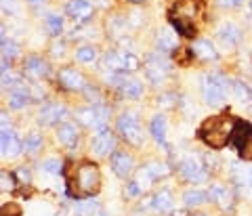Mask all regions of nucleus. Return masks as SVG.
<instances>
[{"label":"nucleus","instance_id":"obj_1","mask_svg":"<svg viewBox=\"0 0 252 216\" xmlns=\"http://www.w3.org/2000/svg\"><path fill=\"white\" fill-rule=\"evenodd\" d=\"M67 193L74 199H86L99 193L101 189V170L94 162L82 159L78 164H69L65 168Z\"/></svg>","mask_w":252,"mask_h":216},{"label":"nucleus","instance_id":"obj_2","mask_svg":"<svg viewBox=\"0 0 252 216\" xmlns=\"http://www.w3.org/2000/svg\"><path fill=\"white\" fill-rule=\"evenodd\" d=\"M235 120L229 114H220V116H212L208 120H204L198 128V137L204 145H208L210 149H223L227 145V141L233 134V126Z\"/></svg>","mask_w":252,"mask_h":216},{"label":"nucleus","instance_id":"obj_3","mask_svg":"<svg viewBox=\"0 0 252 216\" xmlns=\"http://www.w3.org/2000/svg\"><path fill=\"white\" fill-rule=\"evenodd\" d=\"M202 11V4L198 0H183L179 2L175 9L168 13V19H170V26L175 28L177 34L185 36V38H193L198 34V13Z\"/></svg>","mask_w":252,"mask_h":216},{"label":"nucleus","instance_id":"obj_4","mask_svg":"<svg viewBox=\"0 0 252 216\" xmlns=\"http://www.w3.org/2000/svg\"><path fill=\"white\" fill-rule=\"evenodd\" d=\"M118 132L122 134V139L126 143H130V145H143V128H141L139 124V118L137 114H132V111H126V114H122L120 118H118Z\"/></svg>","mask_w":252,"mask_h":216},{"label":"nucleus","instance_id":"obj_5","mask_svg":"<svg viewBox=\"0 0 252 216\" xmlns=\"http://www.w3.org/2000/svg\"><path fill=\"white\" fill-rule=\"evenodd\" d=\"M103 67L109 71H137L141 61L128 51H107L103 55Z\"/></svg>","mask_w":252,"mask_h":216},{"label":"nucleus","instance_id":"obj_6","mask_svg":"<svg viewBox=\"0 0 252 216\" xmlns=\"http://www.w3.org/2000/svg\"><path fill=\"white\" fill-rule=\"evenodd\" d=\"M227 80L220 74H210L202 78V97L208 105H220L225 101Z\"/></svg>","mask_w":252,"mask_h":216},{"label":"nucleus","instance_id":"obj_7","mask_svg":"<svg viewBox=\"0 0 252 216\" xmlns=\"http://www.w3.org/2000/svg\"><path fill=\"white\" fill-rule=\"evenodd\" d=\"M231 141H233V145L238 149V154L244 162H252V126L248 122L238 120L233 126Z\"/></svg>","mask_w":252,"mask_h":216},{"label":"nucleus","instance_id":"obj_8","mask_svg":"<svg viewBox=\"0 0 252 216\" xmlns=\"http://www.w3.org/2000/svg\"><path fill=\"white\" fill-rule=\"evenodd\" d=\"M107 116H109V111L103 105H94V107L78 111L80 122L86 124V126H91V128H94V130H101V128L107 126Z\"/></svg>","mask_w":252,"mask_h":216},{"label":"nucleus","instance_id":"obj_9","mask_svg":"<svg viewBox=\"0 0 252 216\" xmlns=\"http://www.w3.org/2000/svg\"><path fill=\"white\" fill-rule=\"evenodd\" d=\"M168 172H170V170H168L166 164L152 162V164L143 166V168H141V170L137 172V183H139V187H149L154 181L168 177Z\"/></svg>","mask_w":252,"mask_h":216},{"label":"nucleus","instance_id":"obj_10","mask_svg":"<svg viewBox=\"0 0 252 216\" xmlns=\"http://www.w3.org/2000/svg\"><path fill=\"white\" fill-rule=\"evenodd\" d=\"M181 174H183V179L189 181V183H204L208 179L206 174V168H204L195 157H185L183 162H181Z\"/></svg>","mask_w":252,"mask_h":216},{"label":"nucleus","instance_id":"obj_11","mask_svg":"<svg viewBox=\"0 0 252 216\" xmlns=\"http://www.w3.org/2000/svg\"><path fill=\"white\" fill-rule=\"evenodd\" d=\"M93 154L94 155H109L114 151L116 147V139H114V134L112 130L105 126V128H101V130H97V134H94V139H93Z\"/></svg>","mask_w":252,"mask_h":216},{"label":"nucleus","instance_id":"obj_12","mask_svg":"<svg viewBox=\"0 0 252 216\" xmlns=\"http://www.w3.org/2000/svg\"><path fill=\"white\" fill-rule=\"evenodd\" d=\"M57 80L63 89H67V91H86V80L82 78V74H78V71L72 67L59 69Z\"/></svg>","mask_w":252,"mask_h":216},{"label":"nucleus","instance_id":"obj_13","mask_svg":"<svg viewBox=\"0 0 252 216\" xmlns=\"http://www.w3.org/2000/svg\"><path fill=\"white\" fill-rule=\"evenodd\" d=\"M208 199L210 202H215L219 208H223V210H229L233 206V193L225 185H220V183H215V185H210L208 189Z\"/></svg>","mask_w":252,"mask_h":216},{"label":"nucleus","instance_id":"obj_14","mask_svg":"<svg viewBox=\"0 0 252 216\" xmlns=\"http://www.w3.org/2000/svg\"><path fill=\"white\" fill-rule=\"evenodd\" d=\"M112 168L120 179H126L132 172V168H135L132 155H128L126 151H114L112 154Z\"/></svg>","mask_w":252,"mask_h":216},{"label":"nucleus","instance_id":"obj_15","mask_svg":"<svg viewBox=\"0 0 252 216\" xmlns=\"http://www.w3.org/2000/svg\"><path fill=\"white\" fill-rule=\"evenodd\" d=\"M166 71H168V63L162 61L160 57H149V61L145 63V76L154 84H160L164 76H166Z\"/></svg>","mask_w":252,"mask_h":216},{"label":"nucleus","instance_id":"obj_16","mask_svg":"<svg viewBox=\"0 0 252 216\" xmlns=\"http://www.w3.org/2000/svg\"><path fill=\"white\" fill-rule=\"evenodd\" d=\"M67 116V111L63 105H57V103H51V105H46L40 109V114H38V124L42 126H51V124H57L59 120H63Z\"/></svg>","mask_w":252,"mask_h":216},{"label":"nucleus","instance_id":"obj_17","mask_svg":"<svg viewBox=\"0 0 252 216\" xmlns=\"http://www.w3.org/2000/svg\"><path fill=\"white\" fill-rule=\"evenodd\" d=\"M65 13L74 21H86L93 15V4L89 0H69L65 6Z\"/></svg>","mask_w":252,"mask_h":216},{"label":"nucleus","instance_id":"obj_18","mask_svg":"<svg viewBox=\"0 0 252 216\" xmlns=\"http://www.w3.org/2000/svg\"><path fill=\"white\" fill-rule=\"evenodd\" d=\"M0 147H2V155L4 157H13V155H19L23 149L21 141L17 139V134L11 132V130H2V141H0Z\"/></svg>","mask_w":252,"mask_h":216},{"label":"nucleus","instance_id":"obj_19","mask_svg":"<svg viewBox=\"0 0 252 216\" xmlns=\"http://www.w3.org/2000/svg\"><path fill=\"white\" fill-rule=\"evenodd\" d=\"M57 139L61 145H65L72 149L76 143H78V130H76V126L74 124H69V122H63L57 126Z\"/></svg>","mask_w":252,"mask_h":216},{"label":"nucleus","instance_id":"obj_20","mask_svg":"<svg viewBox=\"0 0 252 216\" xmlns=\"http://www.w3.org/2000/svg\"><path fill=\"white\" fill-rule=\"evenodd\" d=\"M149 130H152V137L160 143L164 149H168V143H166V120H164L162 114L154 116L152 124H149Z\"/></svg>","mask_w":252,"mask_h":216},{"label":"nucleus","instance_id":"obj_21","mask_svg":"<svg viewBox=\"0 0 252 216\" xmlns=\"http://www.w3.org/2000/svg\"><path fill=\"white\" fill-rule=\"evenodd\" d=\"M30 101H32V94L28 93V89H26L23 84L11 89V93H9V105H11L13 109H23Z\"/></svg>","mask_w":252,"mask_h":216},{"label":"nucleus","instance_id":"obj_22","mask_svg":"<svg viewBox=\"0 0 252 216\" xmlns=\"http://www.w3.org/2000/svg\"><path fill=\"white\" fill-rule=\"evenodd\" d=\"M191 51H193L195 57H200L204 61H215L219 57V53L215 51V46H212L210 40H195Z\"/></svg>","mask_w":252,"mask_h":216},{"label":"nucleus","instance_id":"obj_23","mask_svg":"<svg viewBox=\"0 0 252 216\" xmlns=\"http://www.w3.org/2000/svg\"><path fill=\"white\" fill-rule=\"evenodd\" d=\"M219 38L225 46H235L242 40V31L238 26H233V23H225V26L219 30Z\"/></svg>","mask_w":252,"mask_h":216},{"label":"nucleus","instance_id":"obj_24","mask_svg":"<svg viewBox=\"0 0 252 216\" xmlns=\"http://www.w3.org/2000/svg\"><path fill=\"white\" fill-rule=\"evenodd\" d=\"M23 71L32 78H42V76H46L49 67H46V63L40 57H28L26 63H23Z\"/></svg>","mask_w":252,"mask_h":216},{"label":"nucleus","instance_id":"obj_25","mask_svg":"<svg viewBox=\"0 0 252 216\" xmlns=\"http://www.w3.org/2000/svg\"><path fill=\"white\" fill-rule=\"evenodd\" d=\"M231 179L235 185L240 187H250L252 185V168H242L238 164L231 166Z\"/></svg>","mask_w":252,"mask_h":216},{"label":"nucleus","instance_id":"obj_26","mask_svg":"<svg viewBox=\"0 0 252 216\" xmlns=\"http://www.w3.org/2000/svg\"><path fill=\"white\" fill-rule=\"evenodd\" d=\"M156 42H158V49H160L162 53H168V51L177 49V36L172 34L170 30H162L160 34H158Z\"/></svg>","mask_w":252,"mask_h":216},{"label":"nucleus","instance_id":"obj_27","mask_svg":"<svg viewBox=\"0 0 252 216\" xmlns=\"http://www.w3.org/2000/svg\"><path fill=\"white\" fill-rule=\"evenodd\" d=\"M206 199H208V193L206 191H202V189H189L183 193V204L187 208H191V206H202V204H206Z\"/></svg>","mask_w":252,"mask_h":216},{"label":"nucleus","instance_id":"obj_28","mask_svg":"<svg viewBox=\"0 0 252 216\" xmlns=\"http://www.w3.org/2000/svg\"><path fill=\"white\" fill-rule=\"evenodd\" d=\"M120 91L124 97L137 99V97H141V93H143V84L137 82V80H120Z\"/></svg>","mask_w":252,"mask_h":216},{"label":"nucleus","instance_id":"obj_29","mask_svg":"<svg viewBox=\"0 0 252 216\" xmlns=\"http://www.w3.org/2000/svg\"><path fill=\"white\" fill-rule=\"evenodd\" d=\"M154 208L156 210H160V212H168L172 210V195H170V191H158V193L154 195Z\"/></svg>","mask_w":252,"mask_h":216},{"label":"nucleus","instance_id":"obj_30","mask_svg":"<svg viewBox=\"0 0 252 216\" xmlns=\"http://www.w3.org/2000/svg\"><path fill=\"white\" fill-rule=\"evenodd\" d=\"M23 147H26V151H28V154H32V155L38 154V151L42 149V137L38 132H30L26 143H23Z\"/></svg>","mask_w":252,"mask_h":216},{"label":"nucleus","instance_id":"obj_31","mask_svg":"<svg viewBox=\"0 0 252 216\" xmlns=\"http://www.w3.org/2000/svg\"><path fill=\"white\" fill-rule=\"evenodd\" d=\"M76 59L80 63H93L94 59H97V49L94 46H80V49L76 51Z\"/></svg>","mask_w":252,"mask_h":216},{"label":"nucleus","instance_id":"obj_32","mask_svg":"<svg viewBox=\"0 0 252 216\" xmlns=\"http://www.w3.org/2000/svg\"><path fill=\"white\" fill-rule=\"evenodd\" d=\"M233 94H235V99H238L240 103H250V99H252V91L248 89L244 82H233Z\"/></svg>","mask_w":252,"mask_h":216},{"label":"nucleus","instance_id":"obj_33","mask_svg":"<svg viewBox=\"0 0 252 216\" xmlns=\"http://www.w3.org/2000/svg\"><path fill=\"white\" fill-rule=\"evenodd\" d=\"M46 28H49V31L53 36H59L63 31V19L59 17V15H55V13L46 15Z\"/></svg>","mask_w":252,"mask_h":216},{"label":"nucleus","instance_id":"obj_34","mask_svg":"<svg viewBox=\"0 0 252 216\" xmlns=\"http://www.w3.org/2000/svg\"><path fill=\"white\" fill-rule=\"evenodd\" d=\"M17 55H19V46L15 42H6V38H2V57L13 59V57H17Z\"/></svg>","mask_w":252,"mask_h":216},{"label":"nucleus","instance_id":"obj_35","mask_svg":"<svg viewBox=\"0 0 252 216\" xmlns=\"http://www.w3.org/2000/svg\"><path fill=\"white\" fill-rule=\"evenodd\" d=\"M76 212L80 216H93L94 212H97V204L94 202H80L76 206Z\"/></svg>","mask_w":252,"mask_h":216},{"label":"nucleus","instance_id":"obj_36","mask_svg":"<svg viewBox=\"0 0 252 216\" xmlns=\"http://www.w3.org/2000/svg\"><path fill=\"white\" fill-rule=\"evenodd\" d=\"M42 170L49 172V174H59L61 172V162L59 159H46V162H42Z\"/></svg>","mask_w":252,"mask_h":216},{"label":"nucleus","instance_id":"obj_37","mask_svg":"<svg viewBox=\"0 0 252 216\" xmlns=\"http://www.w3.org/2000/svg\"><path fill=\"white\" fill-rule=\"evenodd\" d=\"M2 216H21V208L17 204H6L2 206Z\"/></svg>","mask_w":252,"mask_h":216},{"label":"nucleus","instance_id":"obj_38","mask_svg":"<svg viewBox=\"0 0 252 216\" xmlns=\"http://www.w3.org/2000/svg\"><path fill=\"white\" fill-rule=\"evenodd\" d=\"M139 189H141L139 183H137V181H130L128 187H126V193H128L130 197H135V195H139Z\"/></svg>","mask_w":252,"mask_h":216},{"label":"nucleus","instance_id":"obj_39","mask_svg":"<svg viewBox=\"0 0 252 216\" xmlns=\"http://www.w3.org/2000/svg\"><path fill=\"white\" fill-rule=\"evenodd\" d=\"M0 179H2V189H4V191H6V189H13V179L9 177V174L2 172V174H0Z\"/></svg>","mask_w":252,"mask_h":216},{"label":"nucleus","instance_id":"obj_40","mask_svg":"<svg viewBox=\"0 0 252 216\" xmlns=\"http://www.w3.org/2000/svg\"><path fill=\"white\" fill-rule=\"evenodd\" d=\"M219 4L220 6H238V4H242V0H219Z\"/></svg>","mask_w":252,"mask_h":216},{"label":"nucleus","instance_id":"obj_41","mask_svg":"<svg viewBox=\"0 0 252 216\" xmlns=\"http://www.w3.org/2000/svg\"><path fill=\"white\" fill-rule=\"evenodd\" d=\"M2 9L4 11H13L15 9V0H2Z\"/></svg>","mask_w":252,"mask_h":216},{"label":"nucleus","instance_id":"obj_42","mask_svg":"<svg viewBox=\"0 0 252 216\" xmlns=\"http://www.w3.org/2000/svg\"><path fill=\"white\" fill-rule=\"evenodd\" d=\"M28 4H32V6H38V4H44V0H28Z\"/></svg>","mask_w":252,"mask_h":216},{"label":"nucleus","instance_id":"obj_43","mask_svg":"<svg viewBox=\"0 0 252 216\" xmlns=\"http://www.w3.org/2000/svg\"><path fill=\"white\" fill-rule=\"evenodd\" d=\"M132 2H143V0H132Z\"/></svg>","mask_w":252,"mask_h":216},{"label":"nucleus","instance_id":"obj_44","mask_svg":"<svg viewBox=\"0 0 252 216\" xmlns=\"http://www.w3.org/2000/svg\"><path fill=\"white\" fill-rule=\"evenodd\" d=\"M193 216H206V214H193Z\"/></svg>","mask_w":252,"mask_h":216},{"label":"nucleus","instance_id":"obj_45","mask_svg":"<svg viewBox=\"0 0 252 216\" xmlns=\"http://www.w3.org/2000/svg\"><path fill=\"white\" fill-rule=\"evenodd\" d=\"M250 11H252V2H250Z\"/></svg>","mask_w":252,"mask_h":216}]
</instances>
